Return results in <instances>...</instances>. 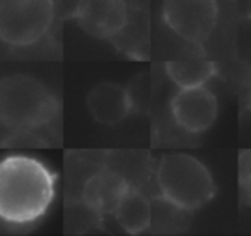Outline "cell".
I'll return each instance as SVG.
<instances>
[{
  "label": "cell",
  "mask_w": 251,
  "mask_h": 236,
  "mask_svg": "<svg viewBox=\"0 0 251 236\" xmlns=\"http://www.w3.org/2000/svg\"><path fill=\"white\" fill-rule=\"evenodd\" d=\"M217 0H164L162 19L171 31L190 43H203L215 29Z\"/></svg>",
  "instance_id": "5b68a950"
},
{
  "label": "cell",
  "mask_w": 251,
  "mask_h": 236,
  "mask_svg": "<svg viewBox=\"0 0 251 236\" xmlns=\"http://www.w3.org/2000/svg\"><path fill=\"white\" fill-rule=\"evenodd\" d=\"M162 199L183 210H195L215 195V182L201 161L190 154H168L157 168Z\"/></svg>",
  "instance_id": "7a4b0ae2"
},
{
  "label": "cell",
  "mask_w": 251,
  "mask_h": 236,
  "mask_svg": "<svg viewBox=\"0 0 251 236\" xmlns=\"http://www.w3.org/2000/svg\"><path fill=\"white\" fill-rule=\"evenodd\" d=\"M126 186L128 183L118 175L109 171L98 173L87 180L84 186V204L100 216L113 214Z\"/></svg>",
  "instance_id": "9c48e42d"
},
{
  "label": "cell",
  "mask_w": 251,
  "mask_h": 236,
  "mask_svg": "<svg viewBox=\"0 0 251 236\" xmlns=\"http://www.w3.org/2000/svg\"><path fill=\"white\" fill-rule=\"evenodd\" d=\"M171 113L178 127L186 132H205L217 118V98L205 86L179 89L171 101Z\"/></svg>",
  "instance_id": "8992f818"
},
{
  "label": "cell",
  "mask_w": 251,
  "mask_h": 236,
  "mask_svg": "<svg viewBox=\"0 0 251 236\" xmlns=\"http://www.w3.org/2000/svg\"><path fill=\"white\" fill-rule=\"evenodd\" d=\"M56 175L29 156L0 161V219L10 224L38 221L55 199Z\"/></svg>",
  "instance_id": "6da1fadb"
},
{
  "label": "cell",
  "mask_w": 251,
  "mask_h": 236,
  "mask_svg": "<svg viewBox=\"0 0 251 236\" xmlns=\"http://www.w3.org/2000/svg\"><path fill=\"white\" fill-rule=\"evenodd\" d=\"M55 113L50 91L29 76L0 79V122L14 130H31Z\"/></svg>",
  "instance_id": "3957f363"
},
{
  "label": "cell",
  "mask_w": 251,
  "mask_h": 236,
  "mask_svg": "<svg viewBox=\"0 0 251 236\" xmlns=\"http://www.w3.org/2000/svg\"><path fill=\"white\" fill-rule=\"evenodd\" d=\"M53 0H0V40L16 48L38 43L50 31Z\"/></svg>",
  "instance_id": "277c9868"
},
{
  "label": "cell",
  "mask_w": 251,
  "mask_h": 236,
  "mask_svg": "<svg viewBox=\"0 0 251 236\" xmlns=\"http://www.w3.org/2000/svg\"><path fill=\"white\" fill-rule=\"evenodd\" d=\"M74 19L87 34L109 40L126 26L128 9L125 0H79Z\"/></svg>",
  "instance_id": "52a82bcc"
},
{
  "label": "cell",
  "mask_w": 251,
  "mask_h": 236,
  "mask_svg": "<svg viewBox=\"0 0 251 236\" xmlns=\"http://www.w3.org/2000/svg\"><path fill=\"white\" fill-rule=\"evenodd\" d=\"M215 63L200 53L188 55L185 58L171 60L166 63V72L169 79L179 89L200 87L215 76Z\"/></svg>",
  "instance_id": "8fae6325"
},
{
  "label": "cell",
  "mask_w": 251,
  "mask_h": 236,
  "mask_svg": "<svg viewBox=\"0 0 251 236\" xmlns=\"http://www.w3.org/2000/svg\"><path fill=\"white\" fill-rule=\"evenodd\" d=\"M250 105H251V86H250Z\"/></svg>",
  "instance_id": "7c38bea8"
},
{
  "label": "cell",
  "mask_w": 251,
  "mask_h": 236,
  "mask_svg": "<svg viewBox=\"0 0 251 236\" xmlns=\"http://www.w3.org/2000/svg\"><path fill=\"white\" fill-rule=\"evenodd\" d=\"M87 111L102 125H116L123 122L133 108V100L123 86L115 82H101L87 94Z\"/></svg>",
  "instance_id": "ba28073f"
},
{
  "label": "cell",
  "mask_w": 251,
  "mask_h": 236,
  "mask_svg": "<svg viewBox=\"0 0 251 236\" xmlns=\"http://www.w3.org/2000/svg\"><path fill=\"white\" fill-rule=\"evenodd\" d=\"M116 223L128 235H140L152 223L151 202L140 190L135 186H126L123 195L120 197L115 210H113Z\"/></svg>",
  "instance_id": "30bf717a"
}]
</instances>
